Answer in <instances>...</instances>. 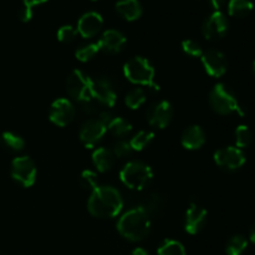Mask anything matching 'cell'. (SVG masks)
I'll use <instances>...</instances> for the list:
<instances>
[{"instance_id": "7a4b0ae2", "label": "cell", "mask_w": 255, "mask_h": 255, "mask_svg": "<svg viewBox=\"0 0 255 255\" xmlns=\"http://www.w3.org/2000/svg\"><path fill=\"white\" fill-rule=\"evenodd\" d=\"M117 231L127 241H143L151 231L148 212L143 207H136L127 211L117 222Z\"/></svg>"}, {"instance_id": "f35d334b", "label": "cell", "mask_w": 255, "mask_h": 255, "mask_svg": "<svg viewBox=\"0 0 255 255\" xmlns=\"http://www.w3.org/2000/svg\"><path fill=\"white\" fill-rule=\"evenodd\" d=\"M249 238H251V241L253 242L255 244V223L253 224V227L251 228V233H249Z\"/></svg>"}, {"instance_id": "d6986e66", "label": "cell", "mask_w": 255, "mask_h": 255, "mask_svg": "<svg viewBox=\"0 0 255 255\" xmlns=\"http://www.w3.org/2000/svg\"><path fill=\"white\" fill-rule=\"evenodd\" d=\"M115 159L116 157L112 153L111 149H107L105 147H99L92 153V163H94L95 168L102 173L109 172L114 167Z\"/></svg>"}, {"instance_id": "4316f807", "label": "cell", "mask_w": 255, "mask_h": 255, "mask_svg": "<svg viewBox=\"0 0 255 255\" xmlns=\"http://www.w3.org/2000/svg\"><path fill=\"white\" fill-rule=\"evenodd\" d=\"M157 253L158 255H186V249L181 242L167 239L159 246Z\"/></svg>"}, {"instance_id": "ba28073f", "label": "cell", "mask_w": 255, "mask_h": 255, "mask_svg": "<svg viewBox=\"0 0 255 255\" xmlns=\"http://www.w3.org/2000/svg\"><path fill=\"white\" fill-rule=\"evenodd\" d=\"M246 154L237 147H224L214 153V162L217 166L228 172L237 171L246 164Z\"/></svg>"}, {"instance_id": "5bb4252c", "label": "cell", "mask_w": 255, "mask_h": 255, "mask_svg": "<svg viewBox=\"0 0 255 255\" xmlns=\"http://www.w3.org/2000/svg\"><path fill=\"white\" fill-rule=\"evenodd\" d=\"M106 132L107 127L99 119L87 120L80 128V139L87 148H91L101 141Z\"/></svg>"}, {"instance_id": "8fae6325", "label": "cell", "mask_w": 255, "mask_h": 255, "mask_svg": "<svg viewBox=\"0 0 255 255\" xmlns=\"http://www.w3.org/2000/svg\"><path fill=\"white\" fill-rule=\"evenodd\" d=\"M173 114V106H172L171 102L167 101V100H162V101L157 102L149 107L148 111H147V121H148L149 126L163 129L171 124Z\"/></svg>"}, {"instance_id": "9c48e42d", "label": "cell", "mask_w": 255, "mask_h": 255, "mask_svg": "<svg viewBox=\"0 0 255 255\" xmlns=\"http://www.w3.org/2000/svg\"><path fill=\"white\" fill-rule=\"evenodd\" d=\"M229 29V22L222 11H214L204 20L202 25V32L206 39L216 41L223 39Z\"/></svg>"}, {"instance_id": "ffe728a7", "label": "cell", "mask_w": 255, "mask_h": 255, "mask_svg": "<svg viewBox=\"0 0 255 255\" xmlns=\"http://www.w3.org/2000/svg\"><path fill=\"white\" fill-rule=\"evenodd\" d=\"M116 10L120 16L127 21H134L142 15V6L138 0H119L116 2Z\"/></svg>"}, {"instance_id": "83f0119b", "label": "cell", "mask_w": 255, "mask_h": 255, "mask_svg": "<svg viewBox=\"0 0 255 255\" xmlns=\"http://www.w3.org/2000/svg\"><path fill=\"white\" fill-rule=\"evenodd\" d=\"M146 91L143 89L137 87V89L131 90L126 95V97H125V104L131 110H137L146 102Z\"/></svg>"}, {"instance_id": "cb8c5ba5", "label": "cell", "mask_w": 255, "mask_h": 255, "mask_svg": "<svg viewBox=\"0 0 255 255\" xmlns=\"http://www.w3.org/2000/svg\"><path fill=\"white\" fill-rule=\"evenodd\" d=\"M107 129L114 134L115 137H125L132 131V125L129 124L127 120L124 117H114L109 125H107Z\"/></svg>"}, {"instance_id": "44dd1931", "label": "cell", "mask_w": 255, "mask_h": 255, "mask_svg": "<svg viewBox=\"0 0 255 255\" xmlns=\"http://www.w3.org/2000/svg\"><path fill=\"white\" fill-rule=\"evenodd\" d=\"M0 143H1L2 148H5L9 152H20L24 149L25 141L22 137L19 134L14 133V132H4L0 137Z\"/></svg>"}, {"instance_id": "8d00e7d4", "label": "cell", "mask_w": 255, "mask_h": 255, "mask_svg": "<svg viewBox=\"0 0 255 255\" xmlns=\"http://www.w3.org/2000/svg\"><path fill=\"white\" fill-rule=\"evenodd\" d=\"M45 1H47V0H22V2H24L25 6H29V7H31V9H32V6H35V5H40Z\"/></svg>"}, {"instance_id": "2e32d148", "label": "cell", "mask_w": 255, "mask_h": 255, "mask_svg": "<svg viewBox=\"0 0 255 255\" xmlns=\"http://www.w3.org/2000/svg\"><path fill=\"white\" fill-rule=\"evenodd\" d=\"M104 25V19L96 11L85 12L77 22V32L85 39L96 36Z\"/></svg>"}, {"instance_id": "603a6c76", "label": "cell", "mask_w": 255, "mask_h": 255, "mask_svg": "<svg viewBox=\"0 0 255 255\" xmlns=\"http://www.w3.org/2000/svg\"><path fill=\"white\" fill-rule=\"evenodd\" d=\"M248 248V241L242 234H236L231 237L227 242L226 253L227 255H242Z\"/></svg>"}, {"instance_id": "1f68e13d", "label": "cell", "mask_w": 255, "mask_h": 255, "mask_svg": "<svg viewBox=\"0 0 255 255\" xmlns=\"http://www.w3.org/2000/svg\"><path fill=\"white\" fill-rule=\"evenodd\" d=\"M182 50H183V52H186L187 55H189L192 57L202 56V54H203V50H202V46L199 45V42L194 41L192 39H187L182 41Z\"/></svg>"}, {"instance_id": "74e56055", "label": "cell", "mask_w": 255, "mask_h": 255, "mask_svg": "<svg viewBox=\"0 0 255 255\" xmlns=\"http://www.w3.org/2000/svg\"><path fill=\"white\" fill-rule=\"evenodd\" d=\"M131 255H148V253H147V252L144 251V249L136 248L133 252H132Z\"/></svg>"}, {"instance_id": "277c9868", "label": "cell", "mask_w": 255, "mask_h": 255, "mask_svg": "<svg viewBox=\"0 0 255 255\" xmlns=\"http://www.w3.org/2000/svg\"><path fill=\"white\" fill-rule=\"evenodd\" d=\"M124 74L125 77L132 84L151 87L153 91L159 90V86L154 82L156 71L153 65L146 57L136 56L126 62L124 66Z\"/></svg>"}, {"instance_id": "d590c367", "label": "cell", "mask_w": 255, "mask_h": 255, "mask_svg": "<svg viewBox=\"0 0 255 255\" xmlns=\"http://www.w3.org/2000/svg\"><path fill=\"white\" fill-rule=\"evenodd\" d=\"M211 1L212 7H213L216 11H221L222 7L227 4V0H209Z\"/></svg>"}, {"instance_id": "5b68a950", "label": "cell", "mask_w": 255, "mask_h": 255, "mask_svg": "<svg viewBox=\"0 0 255 255\" xmlns=\"http://www.w3.org/2000/svg\"><path fill=\"white\" fill-rule=\"evenodd\" d=\"M120 179L127 188L132 191H142L153 179V171L143 162L132 161L125 164L121 169Z\"/></svg>"}, {"instance_id": "4fadbf2b", "label": "cell", "mask_w": 255, "mask_h": 255, "mask_svg": "<svg viewBox=\"0 0 255 255\" xmlns=\"http://www.w3.org/2000/svg\"><path fill=\"white\" fill-rule=\"evenodd\" d=\"M91 95L92 99L107 107H114L117 101L116 91L114 90L110 80H107L106 77H99V79L92 80Z\"/></svg>"}, {"instance_id": "484cf974", "label": "cell", "mask_w": 255, "mask_h": 255, "mask_svg": "<svg viewBox=\"0 0 255 255\" xmlns=\"http://www.w3.org/2000/svg\"><path fill=\"white\" fill-rule=\"evenodd\" d=\"M234 137H236V147L239 149L249 147L253 141V133L247 125H239L234 132Z\"/></svg>"}, {"instance_id": "9a60e30c", "label": "cell", "mask_w": 255, "mask_h": 255, "mask_svg": "<svg viewBox=\"0 0 255 255\" xmlns=\"http://www.w3.org/2000/svg\"><path fill=\"white\" fill-rule=\"evenodd\" d=\"M207 217H208V213H207L206 209L196 202H192L186 212L184 229H186L187 233L192 234V236L198 234L206 226Z\"/></svg>"}, {"instance_id": "836d02e7", "label": "cell", "mask_w": 255, "mask_h": 255, "mask_svg": "<svg viewBox=\"0 0 255 255\" xmlns=\"http://www.w3.org/2000/svg\"><path fill=\"white\" fill-rule=\"evenodd\" d=\"M97 101L96 100H94V99H90V100H87V101H84V102H81V110L82 111L85 112V114L86 115H95V114H97V111H99V110H97Z\"/></svg>"}, {"instance_id": "f546056e", "label": "cell", "mask_w": 255, "mask_h": 255, "mask_svg": "<svg viewBox=\"0 0 255 255\" xmlns=\"http://www.w3.org/2000/svg\"><path fill=\"white\" fill-rule=\"evenodd\" d=\"M80 184L82 186V188L94 191L96 187H99V179H97L96 172L91 171V169H85L80 174Z\"/></svg>"}, {"instance_id": "6da1fadb", "label": "cell", "mask_w": 255, "mask_h": 255, "mask_svg": "<svg viewBox=\"0 0 255 255\" xmlns=\"http://www.w3.org/2000/svg\"><path fill=\"white\" fill-rule=\"evenodd\" d=\"M124 199L115 187L99 186L92 191L87 202V209L97 218H114L121 212Z\"/></svg>"}, {"instance_id": "52a82bcc", "label": "cell", "mask_w": 255, "mask_h": 255, "mask_svg": "<svg viewBox=\"0 0 255 255\" xmlns=\"http://www.w3.org/2000/svg\"><path fill=\"white\" fill-rule=\"evenodd\" d=\"M11 177L20 186L29 188L36 181V166L27 156H20L11 162Z\"/></svg>"}, {"instance_id": "8992f818", "label": "cell", "mask_w": 255, "mask_h": 255, "mask_svg": "<svg viewBox=\"0 0 255 255\" xmlns=\"http://www.w3.org/2000/svg\"><path fill=\"white\" fill-rule=\"evenodd\" d=\"M92 79L81 70H74L66 80V90L70 96L79 104L92 99L91 95Z\"/></svg>"}, {"instance_id": "d4e9b609", "label": "cell", "mask_w": 255, "mask_h": 255, "mask_svg": "<svg viewBox=\"0 0 255 255\" xmlns=\"http://www.w3.org/2000/svg\"><path fill=\"white\" fill-rule=\"evenodd\" d=\"M154 133L152 131H147V129H142V131L137 132L131 139H129V144H131L132 151H142L146 148L147 146L151 144L153 141Z\"/></svg>"}, {"instance_id": "e575fe53", "label": "cell", "mask_w": 255, "mask_h": 255, "mask_svg": "<svg viewBox=\"0 0 255 255\" xmlns=\"http://www.w3.org/2000/svg\"><path fill=\"white\" fill-rule=\"evenodd\" d=\"M19 17H20V20H21V21H24V22L30 21V20H31V17H32V9H31V7L25 6V5H24V6L21 7V10H20Z\"/></svg>"}, {"instance_id": "e0dca14e", "label": "cell", "mask_w": 255, "mask_h": 255, "mask_svg": "<svg viewBox=\"0 0 255 255\" xmlns=\"http://www.w3.org/2000/svg\"><path fill=\"white\" fill-rule=\"evenodd\" d=\"M126 42V36L121 31L110 29L102 34L101 39L99 40L97 44H99L101 51L107 52V54H117V52L122 51Z\"/></svg>"}, {"instance_id": "ab89813d", "label": "cell", "mask_w": 255, "mask_h": 255, "mask_svg": "<svg viewBox=\"0 0 255 255\" xmlns=\"http://www.w3.org/2000/svg\"><path fill=\"white\" fill-rule=\"evenodd\" d=\"M252 71H253V75H254V77H255V61L253 62V67H252Z\"/></svg>"}, {"instance_id": "3957f363", "label": "cell", "mask_w": 255, "mask_h": 255, "mask_svg": "<svg viewBox=\"0 0 255 255\" xmlns=\"http://www.w3.org/2000/svg\"><path fill=\"white\" fill-rule=\"evenodd\" d=\"M209 105L214 112L223 116L232 114H238L239 116L246 115V110L237 99L233 90L224 84L214 85L209 94Z\"/></svg>"}, {"instance_id": "30bf717a", "label": "cell", "mask_w": 255, "mask_h": 255, "mask_svg": "<svg viewBox=\"0 0 255 255\" xmlns=\"http://www.w3.org/2000/svg\"><path fill=\"white\" fill-rule=\"evenodd\" d=\"M76 115V109L70 100L57 99L51 104L49 112L50 121L59 127H65L71 124Z\"/></svg>"}, {"instance_id": "d6a6232c", "label": "cell", "mask_w": 255, "mask_h": 255, "mask_svg": "<svg viewBox=\"0 0 255 255\" xmlns=\"http://www.w3.org/2000/svg\"><path fill=\"white\" fill-rule=\"evenodd\" d=\"M76 35L77 30L74 26H71V25H64L57 31V39H59V41L64 42V44H69V42L74 41Z\"/></svg>"}, {"instance_id": "ac0fdd59", "label": "cell", "mask_w": 255, "mask_h": 255, "mask_svg": "<svg viewBox=\"0 0 255 255\" xmlns=\"http://www.w3.org/2000/svg\"><path fill=\"white\" fill-rule=\"evenodd\" d=\"M181 143L186 149H199L206 143V133L198 125L187 127L181 136Z\"/></svg>"}, {"instance_id": "4dcf8cb0", "label": "cell", "mask_w": 255, "mask_h": 255, "mask_svg": "<svg viewBox=\"0 0 255 255\" xmlns=\"http://www.w3.org/2000/svg\"><path fill=\"white\" fill-rule=\"evenodd\" d=\"M112 153L115 154L116 158H125V157L129 156L132 153L131 144L129 141H125V139H120V141L115 142L114 147H112Z\"/></svg>"}, {"instance_id": "7c38bea8", "label": "cell", "mask_w": 255, "mask_h": 255, "mask_svg": "<svg viewBox=\"0 0 255 255\" xmlns=\"http://www.w3.org/2000/svg\"><path fill=\"white\" fill-rule=\"evenodd\" d=\"M201 60L207 74L213 77H222L228 69L226 55L217 49H209L204 51Z\"/></svg>"}, {"instance_id": "7402d4cb", "label": "cell", "mask_w": 255, "mask_h": 255, "mask_svg": "<svg viewBox=\"0 0 255 255\" xmlns=\"http://www.w3.org/2000/svg\"><path fill=\"white\" fill-rule=\"evenodd\" d=\"M254 5L251 0H229L228 12L234 17H246L253 10Z\"/></svg>"}, {"instance_id": "f1b7e54d", "label": "cell", "mask_w": 255, "mask_h": 255, "mask_svg": "<svg viewBox=\"0 0 255 255\" xmlns=\"http://www.w3.org/2000/svg\"><path fill=\"white\" fill-rule=\"evenodd\" d=\"M100 51H101V50H100L99 44H97V42H92V44H87L79 47V49L76 50V52H75V56H76V59L79 60V61L87 62L90 61V60L94 59Z\"/></svg>"}]
</instances>
